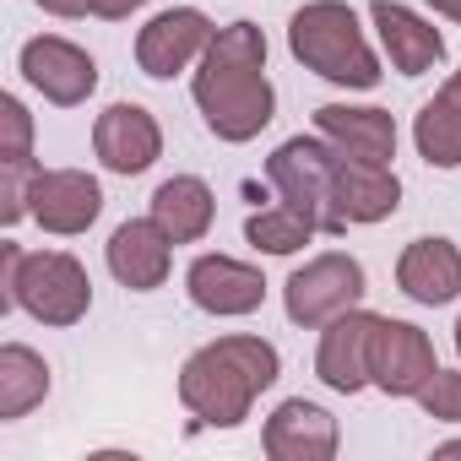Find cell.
Returning <instances> with one entry per match:
<instances>
[{
  "instance_id": "obj_19",
  "label": "cell",
  "mask_w": 461,
  "mask_h": 461,
  "mask_svg": "<svg viewBox=\"0 0 461 461\" xmlns=\"http://www.w3.org/2000/svg\"><path fill=\"white\" fill-rule=\"evenodd\" d=\"M147 217L163 228L174 245H195V240L212 234L217 195H212L206 179H195V174H174V179H163V185L152 190V212H147Z\"/></svg>"
},
{
  "instance_id": "obj_1",
  "label": "cell",
  "mask_w": 461,
  "mask_h": 461,
  "mask_svg": "<svg viewBox=\"0 0 461 461\" xmlns=\"http://www.w3.org/2000/svg\"><path fill=\"white\" fill-rule=\"evenodd\" d=\"M190 98L217 141H256L277 114V93L267 77V33L256 23L217 28L206 55L195 60Z\"/></svg>"
},
{
  "instance_id": "obj_22",
  "label": "cell",
  "mask_w": 461,
  "mask_h": 461,
  "mask_svg": "<svg viewBox=\"0 0 461 461\" xmlns=\"http://www.w3.org/2000/svg\"><path fill=\"white\" fill-rule=\"evenodd\" d=\"M412 147H418V158H423L429 168H461V109H456L445 93H434V98L418 109V120H412Z\"/></svg>"
},
{
  "instance_id": "obj_4",
  "label": "cell",
  "mask_w": 461,
  "mask_h": 461,
  "mask_svg": "<svg viewBox=\"0 0 461 461\" xmlns=\"http://www.w3.org/2000/svg\"><path fill=\"white\" fill-rule=\"evenodd\" d=\"M288 50L304 71H315L331 87H353V93L380 87V60L348 0H310V6H299L288 23Z\"/></svg>"
},
{
  "instance_id": "obj_31",
  "label": "cell",
  "mask_w": 461,
  "mask_h": 461,
  "mask_svg": "<svg viewBox=\"0 0 461 461\" xmlns=\"http://www.w3.org/2000/svg\"><path fill=\"white\" fill-rule=\"evenodd\" d=\"M434 456H439V461H450V456H461V439H445V445H434Z\"/></svg>"
},
{
  "instance_id": "obj_20",
  "label": "cell",
  "mask_w": 461,
  "mask_h": 461,
  "mask_svg": "<svg viewBox=\"0 0 461 461\" xmlns=\"http://www.w3.org/2000/svg\"><path fill=\"white\" fill-rule=\"evenodd\" d=\"M402 206V179L380 163H358L342 152V222L358 228V222H385L396 217Z\"/></svg>"
},
{
  "instance_id": "obj_26",
  "label": "cell",
  "mask_w": 461,
  "mask_h": 461,
  "mask_svg": "<svg viewBox=\"0 0 461 461\" xmlns=\"http://www.w3.org/2000/svg\"><path fill=\"white\" fill-rule=\"evenodd\" d=\"M0 125H6L0 158H28L33 152V114L23 109V98H0Z\"/></svg>"
},
{
  "instance_id": "obj_17",
  "label": "cell",
  "mask_w": 461,
  "mask_h": 461,
  "mask_svg": "<svg viewBox=\"0 0 461 461\" xmlns=\"http://www.w3.org/2000/svg\"><path fill=\"white\" fill-rule=\"evenodd\" d=\"M315 131H321L337 152H348V158H358V163L391 168V158H396V120H391L385 109L326 104V109H315Z\"/></svg>"
},
{
  "instance_id": "obj_21",
  "label": "cell",
  "mask_w": 461,
  "mask_h": 461,
  "mask_svg": "<svg viewBox=\"0 0 461 461\" xmlns=\"http://www.w3.org/2000/svg\"><path fill=\"white\" fill-rule=\"evenodd\" d=\"M44 396H50V364L33 348L6 342L0 348V423L28 418Z\"/></svg>"
},
{
  "instance_id": "obj_9",
  "label": "cell",
  "mask_w": 461,
  "mask_h": 461,
  "mask_svg": "<svg viewBox=\"0 0 461 461\" xmlns=\"http://www.w3.org/2000/svg\"><path fill=\"white\" fill-rule=\"evenodd\" d=\"M434 342L429 331H418L412 321H385L375 326V342H369V385L385 391V396H418L429 380H434Z\"/></svg>"
},
{
  "instance_id": "obj_16",
  "label": "cell",
  "mask_w": 461,
  "mask_h": 461,
  "mask_svg": "<svg viewBox=\"0 0 461 461\" xmlns=\"http://www.w3.org/2000/svg\"><path fill=\"white\" fill-rule=\"evenodd\" d=\"M369 23H375V33H380L385 60H391L402 77H423V71H434V66L445 60L439 28L423 23L418 12L396 6V0H375V6H369Z\"/></svg>"
},
{
  "instance_id": "obj_30",
  "label": "cell",
  "mask_w": 461,
  "mask_h": 461,
  "mask_svg": "<svg viewBox=\"0 0 461 461\" xmlns=\"http://www.w3.org/2000/svg\"><path fill=\"white\" fill-rule=\"evenodd\" d=\"M439 93H445V98H450V104H456V109H461V66H456V71H450V82H445V87H439Z\"/></svg>"
},
{
  "instance_id": "obj_28",
  "label": "cell",
  "mask_w": 461,
  "mask_h": 461,
  "mask_svg": "<svg viewBox=\"0 0 461 461\" xmlns=\"http://www.w3.org/2000/svg\"><path fill=\"white\" fill-rule=\"evenodd\" d=\"M33 6H44L50 17H66V23H77V17H87V12H93V0H33Z\"/></svg>"
},
{
  "instance_id": "obj_27",
  "label": "cell",
  "mask_w": 461,
  "mask_h": 461,
  "mask_svg": "<svg viewBox=\"0 0 461 461\" xmlns=\"http://www.w3.org/2000/svg\"><path fill=\"white\" fill-rule=\"evenodd\" d=\"M147 0H93V17H104V23H125L131 12H141Z\"/></svg>"
},
{
  "instance_id": "obj_12",
  "label": "cell",
  "mask_w": 461,
  "mask_h": 461,
  "mask_svg": "<svg viewBox=\"0 0 461 461\" xmlns=\"http://www.w3.org/2000/svg\"><path fill=\"white\" fill-rule=\"evenodd\" d=\"M104 212V185L87 168H44L33 185V222L55 240H77Z\"/></svg>"
},
{
  "instance_id": "obj_11",
  "label": "cell",
  "mask_w": 461,
  "mask_h": 461,
  "mask_svg": "<svg viewBox=\"0 0 461 461\" xmlns=\"http://www.w3.org/2000/svg\"><path fill=\"white\" fill-rule=\"evenodd\" d=\"M93 152L109 174H147L158 158H163V125L141 109V104H109L98 120H93Z\"/></svg>"
},
{
  "instance_id": "obj_5",
  "label": "cell",
  "mask_w": 461,
  "mask_h": 461,
  "mask_svg": "<svg viewBox=\"0 0 461 461\" xmlns=\"http://www.w3.org/2000/svg\"><path fill=\"white\" fill-rule=\"evenodd\" d=\"M267 179H272L277 201L304 212L321 234H348V222H342V152L321 131L315 136H288L267 158Z\"/></svg>"
},
{
  "instance_id": "obj_7",
  "label": "cell",
  "mask_w": 461,
  "mask_h": 461,
  "mask_svg": "<svg viewBox=\"0 0 461 461\" xmlns=\"http://www.w3.org/2000/svg\"><path fill=\"white\" fill-rule=\"evenodd\" d=\"M17 71H23L28 87L44 93V104H55V109H77V104H87L93 87H98V60H93L82 44L60 39V33L28 39L23 55H17Z\"/></svg>"
},
{
  "instance_id": "obj_24",
  "label": "cell",
  "mask_w": 461,
  "mask_h": 461,
  "mask_svg": "<svg viewBox=\"0 0 461 461\" xmlns=\"http://www.w3.org/2000/svg\"><path fill=\"white\" fill-rule=\"evenodd\" d=\"M44 163L28 158H0V222H23L33 217V185H39Z\"/></svg>"
},
{
  "instance_id": "obj_25",
  "label": "cell",
  "mask_w": 461,
  "mask_h": 461,
  "mask_svg": "<svg viewBox=\"0 0 461 461\" xmlns=\"http://www.w3.org/2000/svg\"><path fill=\"white\" fill-rule=\"evenodd\" d=\"M434 423H461V369H434V380L412 396Z\"/></svg>"
},
{
  "instance_id": "obj_29",
  "label": "cell",
  "mask_w": 461,
  "mask_h": 461,
  "mask_svg": "<svg viewBox=\"0 0 461 461\" xmlns=\"http://www.w3.org/2000/svg\"><path fill=\"white\" fill-rule=\"evenodd\" d=\"M429 6H434L439 17H450V23H461V0H429Z\"/></svg>"
},
{
  "instance_id": "obj_6",
  "label": "cell",
  "mask_w": 461,
  "mask_h": 461,
  "mask_svg": "<svg viewBox=\"0 0 461 461\" xmlns=\"http://www.w3.org/2000/svg\"><path fill=\"white\" fill-rule=\"evenodd\" d=\"M364 294H369L364 261H358V256H348V250H326V256L304 261V267L288 277V288H283V310H288V321H294V326L321 331L326 321H337V315L358 310V304H364Z\"/></svg>"
},
{
  "instance_id": "obj_3",
  "label": "cell",
  "mask_w": 461,
  "mask_h": 461,
  "mask_svg": "<svg viewBox=\"0 0 461 461\" xmlns=\"http://www.w3.org/2000/svg\"><path fill=\"white\" fill-rule=\"evenodd\" d=\"M0 310H28L39 326H77L93 310V277L66 250L0 245Z\"/></svg>"
},
{
  "instance_id": "obj_15",
  "label": "cell",
  "mask_w": 461,
  "mask_h": 461,
  "mask_svg": "<svg viewBox=\"0 0 461 461\" xmlns=\"http://www.w3.org/2000/svg\"><path fill=\"white\" fill-rule=\"evenodd\" d=\"M104 261H109V272H114L120 288L152 294V288H163L168 272H174V240L163 234L152 217H131V222H120L114 234H109Z\"/></svg>"
},
{
  "instance_id": "obj_14",
  "label": "cell",
  "mask_w": 461,
  "mask_h": 461,
  "mask_svg": "<svg viewBox=\"0 0 461 461\" xmlns=\"http://www.w3.org/2000/svg\"><path fill=\"white\" fill-rule=\"evenodd\" d=\"M337 445H342L337 418H331L321 402H304V396L277 402V412H272L267 429H261V450H267L272 461H331Z\"/></svg>"
},
{
  "instance_id": "obj_32",
  "label": "cell",
  "mask_w": 461,
  "mask_h": 461,
  "mask_svg": "<svg viewBox=\"0 0 461 461\" xmlns=\"http://www.w3.org/2000/svg\"><path fill=\"white\" fill-rule=\"evenodd\" d=\"M456 353H461V315H456Z\"/></svg>"
},
{
  "instance_id": "obj_10",
  "label": "cell",
  "mask_w": 461,
  "mask_h": 461,
  "mask_svg": "<svg viewBox=\"0 0 461 461\" xmlns=\"http://www.w3.org/2000/svg\"><path fill=\"white\" fill-rule=\"evenodd\" d=\"M185 294L195 310H206L217 321H240V315H256L267 304V277L234 256H195L185 272Z\"/></svg>"
},
{
  "instance_id": "obj_13",
  "label": "cell",
  "mask_w": 461,
  "mask_h": 461,
  "mask_svg": "<svg viewBox=\"0 0 461 461\" xmlns=\"http://www.w3.org/2000/svg\"><path fill=\"white\" fill-rule=\"evenodd\" d=\"M375 326H380V315H369L364 304L321 326V353H315L321 385H331L337 396H358L369 385V342H375Z\"/></svg>"
},
{
  "instance_id": "obj_8",
  "label": "cell",
  "mask_w": 461,
  "mask_h": 461,
  "mask_svg": "<svg viewBox=\"0 0 461 461\" xmlns=\"http://www.w3.org/2000/svg\"><path fill=\"white\" fill-rule=\"evenodd\" d=\"M212 17L201 12V6H168V12H158L141 33H136V66L152 77V82H168V77H179V71H190L201 55H206V44H212Z\"/></svg>"
},
{
  "instance_id": "obj_18",
  "label": "cell",
  "mask_w": 461,
  "mask_h": 461,
  "mask_svg": "<svg viewBox=\"0 0 461 461\" xmlns=\"http://www.w3.org/2000/svg\"><path fill=\"white\" fill-rule=\"evenodd\" d=\"M396 288L412 304H456L461 299V250L450 240H412L396 261Z\"/></svg>"
},
{
  "instance_id": "obj_23",
  "label": "cell",
  "mask_w": 461,
  "mask_h": 461,
  "mask_svg": "<svg viewBox=\"0 0 461 461\" xmlns=\"http://www.w3.org/2000/svg\"><path fill=\"white\" fill-rule=\"evenodd\" d=\"M315 234H321V228H315L304 212H294L288 201H277V206L245 217V240H250L256 250H267V256H294V250H304Z\"/></svg>"
},
{
  "instance_id": "obj_2",
  "label": "cell",
  "mask_w": 461,
  "mask_h": 461,
  "mask_svg": "<svg viewBox=\"0 0 461 461\" xmlns=\"http://www.w3.org/2000/svg\"><path fill=\"white\" fill-rule=\"evenodd\" d=\"M283 358L267 337H217L179 364V402L206 429H240L267 385H277Z\"/></svg>"
}]
</instances>
